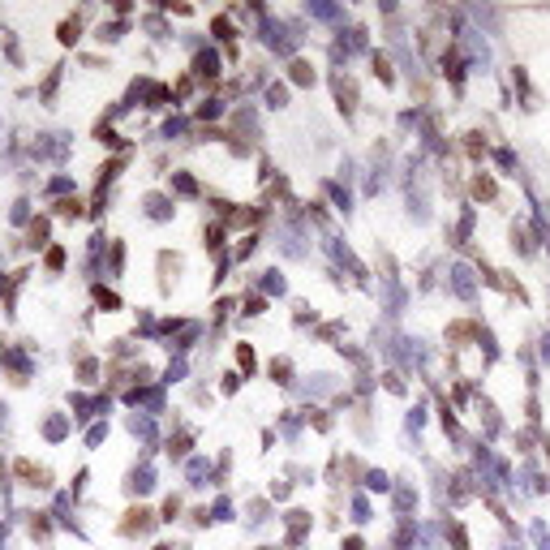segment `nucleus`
<instances>
[{"mask_svg": "<svg viewBox=\"0 0 550 550\" xmlns=\"http://www.w3.org/2000/svg\"><path fill=\"white\" fill-rule=\"evenodd\" d=\"M61 262H65V249H52V254H47V267H52V271H56Z\"/></svg>", "mask_w": 550, "mask_h": 550, "instance_id": "obj_4", "label": "nucleus"}, {"mask_svg": "<svg viewBox=\"0 0 550 550\" xmlns=\"http://www.w3.org/2000/svg\"><path fill=\"white\" fill-rule=\"evenodd\" d=\"M17 478L26 482V486H47V473H43V469H35L31 460H17Z\"/></svg>", "mask_w": 550, "mask_h": 550, "instance_id": "obj_1", "label": "nucleus"}, {"mask_svg": "<svg viewBox=\"0 0 550 550\" xmlns=\"http://www.w3.org/2000/svg\"><path fill=\"white\" fill-rule=\"evenodd\" d=\"M73 39H78V22H61V43H73Z\"/></svg>", "mask_w": 550, "mask_h": 550, "instance_id": "obj_3", "label": "nucleus"}, {"mask_svg": "<svg viewBox=\"0 0 550 550\" xmlns=\"http://www.w3.org/2000/svg\"><path fill=\"white\" fill-rule=\"evenodd\" d=\"M5 413H9V409H5V404H0V426H5Z\"/></svg>", "mask_w": 550, "mask_h": 550, "instance_id": "obj_5", "label": "nucleus"}, {"mask_svg": "<svg viewBox=\"0 0 550 550\" xmlns=\"http://www.w3.org/2000/svg\"><path fill=\"white\" fill-rule=\"evenodd\" d=\"M43 241H47V219L31 223V245H43Z\"/></svg>", "mask_w": 550, "mask_h": 550, "instance_id": "obj_2", "label": "nucleus"}]
</instances>
